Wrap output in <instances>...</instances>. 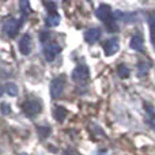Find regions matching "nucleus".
I'll return each instance as SVG.
<instances>
[{"mask_svg": "<svg viewBox=\"0 0 155 155\" xmlns=\"http://www.w3.org/2000/svg\"><path fill=\"white\" fill-rule=\"evenodd\" d=\"M64 87H65V78L64 76H57L52 80L49 91H51V97L53 99H59L60 97L64 93Z\"/></svg>", "mask_w": 155, "mask_h": 155, "instance_id": "obj_1", "label": "nucleus"}, {"mask_svg": "<svg viewBox=\"0 0 155 155\" xmlns=\"http://www.w3.org/2000/svg\"><path fill=\"white\" fill-rule=\"evenodd\" d=\"M95 15H97V18L101 19L104 23H106L107 26L114 22V18H113V11L107 4H101L99 5V7L97 8V11H95Z\"/></svg>", "mask_w": 155, "mask_h": 155, "instance_id": "obj_2", "label": "nucleus"}, {"mask_svg": "<svg viewBox=\"0 0 155 155\" xmlns=\"http://www.w3.org/2000/svg\"><path fill=\"white\" fill-rule=\"evenodd\" d=\"M21 25H22V22H19L18 19L8 18V19H5L4 23H3V31H4L5 35L14 38L18 34V30H19V27H21Z\"/></svg>", "mask_w": 155, "mask_h": 155, "instance_id": "obj_3", "label": "nucleus"}, {"mask_svg": "<svg viewBox=\"0 0 155 155\" xmlns=\"http://www.w3.org/2000/svg\"><path fill=\"white\" fill-rule=\"evenodd\" d=\"M90 76V71H88V67L86 64H79L75 67V70L71 74V78H72L74 82L76 83H83L88 79Z\"/></svg>", "mask_w": 155, "mask_h": 155, "instance_id": "obj_4", "label": "nucleus"}, {"mask_svg": "<svg viewBox=\"0 0 155 155\" xmlns=\"http://www.w3.org/2000/svg\"><path fill=\"white\" fill-rule=\"evenodd\" d=\"M61 52V46L56 42H49L44 45V57L46 61H53L56 59V56Z\"/></svg>", "mask_w": 155, "mask_h": 155, "instance_id": "obj_5", "label": "nucleus"}, {"mask_svg": "<svg viewBox=\"0 0 155 155\" xmlns=\"http://www.w3.org/2000/svg\"><path fill=\"white\" fill-rule=\"evenodd\" d=\"M23 112L27 117H34L41 112V102L37 99H30V101L25 102Z\"/></svg>", "mask_w": 155, "mask_h": 155, "instance_id": "obj_6", "label": "nucleus"}, {"mask_svg": "<svg viewBox=\"0 0 155 155\" xmlns=\"http://www.w3.org/2000/svg\"><path fill=\"white\" fill-rule=\"evenodd\" d=\"M118 49H120V40L117 37H112L104 42V52L106 56H113L118 52Z\"/></svg>", "mask_w": 155, "mask_h": 155, "instance_id": "obj_7", "label": "nucleus"}, {"mask_svg": "<svg viewBox=\"0 0 155 155\" xmlns=\"http://www.w3.org/2000/svg\"><path fill=\"white\" fill-rule=\"evenodd\" d=\"M31 37L29 34L22 35V38L19 40V52H21L23 56H29L30 52H31Z\"/></svg>", "mask_w": 155, "mask_h": 155, "instance_id": "obj_8", "label": "nucleus"}, {"mask_svg": "<svg viewBox=\"0 0 155 155\" xmlns=\"http://www.w3.org/2000/svg\"><path fill=\"white\" fill-rule=\"evenodd\" d=\"M101 35H102L101 29H98V27H91V29H88L87 31L84 33V40L87 41L88 44H95L97 41H99Z\"/></svg>", "mask_w": 155, "mask_h": 155, "instance_id": "obj_9", "label": "nucleus"}, {"mask_svg": "<svg viewBox=\"0 0 155 155\" xmlns=\"http://www.w3.org/2000/svg\"><path fill=\"white\" fill-rule=\"evenodd\" d=\"M129 45L134 51L136 52H143L144 51V40H143L142 34H135L132 35L131 41H129Z\"/></svg>", "mask_w": 155, "mask_h": 155, "instance_id": "obj_10", "label": "nucleus"}, {"mask_svg": "<svg viewBox=\"0 0 155 155\" xmlns=\"http://www.w3.org/2000/svg\"><path fill=\"white\" fill-rule=\"evenodd\" d=\"M45 23H46V26H49V27L59 26V23H60V15H59V14H56V12H51L48 16H46Z\"/></svg>", "mask_w": 155, "mask_h": 155, "instance_id": "obj_11", "label": "nucleus"}, {"mask_svg": "<svg viewBox=\"0 0 155 155\" xmlns=\"http://www.w3.org/2000/svg\"><path fill=\"white\" fill-rule=\"evenodd\" d=\"M67 109L65 107H63V106H54V109H53V117L56 118L57 121H64V118L67 117Z\"/></svg>", "mask_w": 155, "mask_h": 155, "instance_id": "obj_12", "label": "nucleus"}, {"mask_svg": "<svg viewBox=\"0 0 155 155\" xmlns=\"http://www.w3.org/2000/svg\"><path fill=\"white\" fill-rule=\"evenodd\" d=\"M146 113H147V123L150 124L151 127L155 129V110L151 105H147L146 104Z\"/></svg>", "mask_w": 155, "mask_h": 155, "instance_id": "obj_13", "label": "nucleus"}, {"mask_svg": "<svg viewBox=\"0 0 155 155\" xmlns=\"http://www.w3.org/2000/svg\"><path fill=\"white\" fill-rule=\"evenodd\" d=\"M148 26H150V31H151V44H153L154 49H155V15L151 14L148 16Z\"/></svg>", "mask_w": 155, "mask_h": 155, "instance_id": "obj_14", "label": "nucleus"}, {"mask_svg": "<svg viewBox=\"0 0 155 155\" xmlns=\"http://www.w3.org/2000/svg\"><path fill=\"white\" fill-rule=\"evenodd\" d=\"M4 90L7 91V94H10V95H12V97L18 95V93H19L18 86H16L15 83H12V82H8L7 84L4 86Z\"/></svg>", "mask_w": 155, "mask_h": 155, "instance_id": "obj_15", "label": "nucleus"}, {"mask_svg": "<svg viewBox=\"0 0 155 155\" xmlns=\"http://www.w3.org/2000/svg\"><path fill=\"white\" fill-rule=\"evenodd\" d=\"M117 74L120 78H123V79H125V78L129 76V68L127 67L125 64H120L117 68Z\"/></svg>", "mask_w": 155, "mask_h": 155, "instance_id": "obj_16", "label": "nucleus"}, {"mask_svg": "<svg viewBox=\"0 0 155 155\" xmlns=\"http://www.w3.org/2000/svg\"><path fill=\"white\" fill-rule=\"evenodd\" d=\"M0 112H2L3 116H8L11 113V106L10 104H7V102H2L0 104Z\"/></svg>", "mask_w": 155, "mask_h": 155, "instance_id": "obj_17", "label": "nucleus"}, {"mask_svg": "<svg viewBox=\"0 0 155 155\" xmlns=\"http://www.w3.org/2000/svg\"><path fill=\"white\" fill-rule=\"evenodd\" d=\"M51 131L52 129L49 127H38V135L41 137H48L51 135Z\"/></svg>", "mask_w": 155, "mask_h": 155, "instance_id": "obj_18", "label": "nucleus"}, {"mask_svg": "<svg viewBox=\"0 0 155 155\" xmlns=\"http://www.w3.org/2000/svg\"><path fill=\"white\" fill-rule=\"evenodd\" d=\"M148 68H150V64H148V63H140V64L137 65V70H139V75H140V76H144L146 72L148 71Z\"/></svg>", "mask_w": 155, "mask_h": 155, "instance_id": "obj_19", "label": "nucleus"}, {"mask_svg": "<svg viewBox=\"0 0 155 155\" xmlns=\"http://www.w3.org/2000/svg\"><path fill=\"white\" fill-rule=\"evenodd\" d=\"M40 40H41V42L45 45V44H49L51 42V33H48V31H41L40 33Z\"/></svg>", "mask_w": 155, "mask_h": 155, "instance_id": "obj_20", "label": "nucleus"}, {"mask_svg": "<svg viewBox=\"0 0 155 155\" xmlns=\"http://www.w3.org/2000/svg\"><path fill=\"white\" fill-rule=\"evenodd\" d=\"M19 5H21V10L23 11L25 14L30 12V4H29V2H27V0H22Z\"/></svg>", "mask_w": 155, "mask_h": 155, "instance_id": "obj_21", "label": "nucleus"}, {"mask_svg": "<svg viewBox=\"0 0 155 155\" xmlns=\"http://www.w3.org/2000/svg\"><path fill=\"white\" fill-rule=\"evenodd\" d=\"M45 5H46V8H48L49 11H54L56 10V4H54V3H45Z\"/></svg>", "mask_w": 155, "mask_h": 155, "instance_id": "obj_22", "label": "nucleus"}, {"mask_svg": "<svg viewBox=\"0 0 155 155\" xmlns=\"http://www.w3.org/2000/svg\"><path fill=\"white\" fill-rule=\"evenodd\" d=\"M0 95H2V88H0Z\"/></svg>", "mask_w": 155, "mask_h": 155, "instance_id": "obj_23", "label": "nucleus"}, {"mask_svg": "<svg viewBox=\"0 0 155 155\" xmlns=\"http://www.w3.org/2000/svg\"><path fill=\"white\" fill-rule=\"evenodd\" d=\"M19 155H26V154H23V153H22V154H19Z\"/></svg>", "mask_w": 155, "mask_h": 155, "instance_id": "obj_24", "label": "nucleus"}]
</instances>
